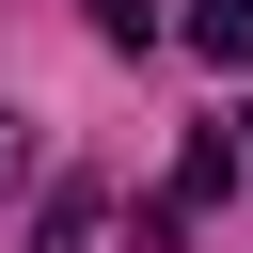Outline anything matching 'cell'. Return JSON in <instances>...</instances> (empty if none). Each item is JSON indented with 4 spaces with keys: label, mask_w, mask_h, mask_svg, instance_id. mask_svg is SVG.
I'll return each instance as SVG.
<instances>
[{
    "label": "cell",
    "mask_w": 253,
    "mask_h": 253,
    "mask_svg": "<svg viewBox=\"0 0 253 253\" xmlns=\"http://www.w3.org/2000/svg\"><path fill=\"white\" fill-rule=\"evenodd\" d=\"M221 190H237V142H221V126H206V142H190V158H174V206H221Z\"/></svg>",
    "instance_id": "1"
},
{
    "label": "cell",
    "mask_w": 253,
    "mask_h": 253,
    "mask_svg": "<svg viewBox=\"0 0 253 253\" xmlns=\"http://www.w3.org/2000/svg\"><path fill=\"white\" fill-rule=\"evenodd\" d=\"M190 47L206 63H253V0H190Z\"/></svg>",
    "instance_id": "2"
}]
</instances>
